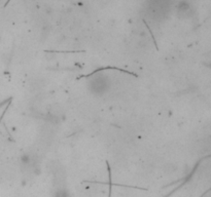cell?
<instances>
[{
  "label": "cell",
  "mask_w": 211,
  "mask_h": 197,
  "mask_svg": "<svg viewBox=\"0 0 211 197\" xmlns=\"http://www.w3.org/2000/svg\"><path fill=\"white\" fill-rule=\"evenodd\" d=\"M56 197H69V196H68V194H67V192H65V191L61 190V191L57 192Z\"/></svg>",
  "instance_id": "obj_1"
}]
</instances>
